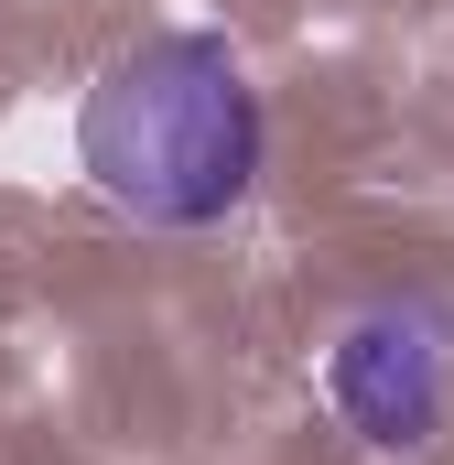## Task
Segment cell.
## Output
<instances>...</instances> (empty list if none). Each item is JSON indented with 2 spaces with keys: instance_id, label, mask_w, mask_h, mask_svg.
<instances>
[{
  "instance_id": "obj_1",
  "label": "cell",
  "mask_w": 454,
  "mask_h": 465,
  "mask_svg": "<svg viewBox=\"0 0 454 465\" xmlns=\"http://www.w3.org/2000/svg\"><path fill=\"white\" fill-rule=\"evenodd\" d=\"M271 119L227 33H141L76 98V163L130 228H227L260 184Z\"/></svg>"
},
{
  "instance_id": "obj_2",
  "label": "cell",
  "mask_w": 454,
  "mask_h": 465,
  "mask_svg": "<svg viewBox=\"0 0 454 465\" xmlns=\"http://www.w3.org/2000/svg\"><path fill=\"white\" fill-rule=\"evenodd\" d=\"M325 401L357 444L422 455L454 422V303L433 292H368L325 336Z\"/></svg>"
}]
</instances>
